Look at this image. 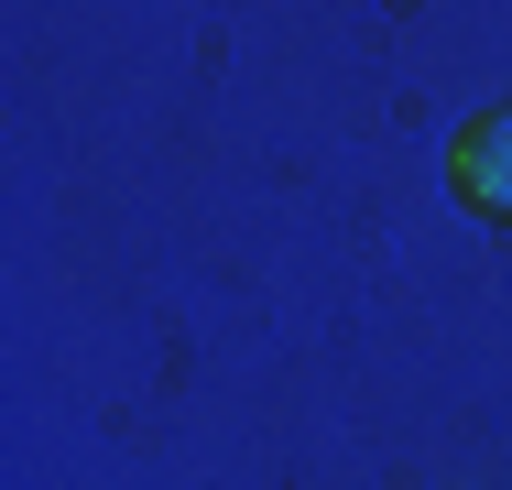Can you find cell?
I'll list each match as a JSON object with an SVG mask.
<instances>
[{"instance_id": "6da1fadb", "label": "cell", "mask_w": 512, "mask_h": 490, "mask_svg": "<svg viewBox=\"0 0 512 490\" xmlns=\"http://www.w3.org/2000/svg\"><path fill=\"white\" fill-rule=\"evenodd\" d=\"M458 196L469 207H512V109L458 131Z\"/></svg>"}]
</instances>
